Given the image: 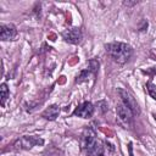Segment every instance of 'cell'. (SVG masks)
Wrapping results in <instances>:
<instances>
[{
	"mask_svg": "<svg viewBox=\"0 0 156 156\" xmlns=\"http://www.w3.org/2000/svg\"><path fill=\"white\" fill-rule=\"evenodd\" d=\"M87 155L88 156H105V152H104V146L99 141V140H95L93 141L87 149Z\"/></svg>",
	"mask_w": 156,
	"mask_h": 156,
	"instance_id": "9",
	"label": "cell"
},
{
	"mask_svg": "<svg viewBox=\"0 0 156 156\" xmlns=\"http://www.w3.org/2000/svg\"><path fill=\"white\" fill-rule=\"evenodd\" d=\"M96 134H95V130L94 128L90 126V127H87L82 134V141H80V145H82V149H87L93 141L96 140Z\"/></svg>",
	"mask_w": 156,
	"mask_h": 156,
	"instance_id": "8",
	"label": "cell"
},
{
	"mask_svg": "<svg viewBox=\"0 0 156 156\" xmlns=\"http://www.w3.org/2000/svg\"><path fill=\"white\" fill-rule=\"evenodd\" d=\"M94 110H95V107L90 101H84L78 107H76V110L73 111L72 115L82 117V118H90L94 113Z\"/></svg>",
	"mask_w": 156,
	"mask_h": 156,
	"instance_id": "5",
	"label": "cell"
},
{
	"mask_svg": "<svg viewBox=\"0 0 156 156\" xmlns=\"http://www.w3.org/2000/svg\"><path fill=\"white\" fill-rule=\"evenodd\" d=\"M154 117H155V119H156V115H154Z\"/></svg>",
	"mask_w": 156,
	"mask_h": 156,
	"instance_id": "17",
	"label": "cell"
},
{
	"mask_svg": "<svg viewBox=\"0 0 156 156\" xmlns=\"http://www.w3.org/2000/svg\"><path fill=\"white\" fill-rule=\"evenodd\" d=\"M146 90H147V93H149V95L154 99V100H156V85L151 82V80H149L147 83H146Z\"/></svg>",
	"mask_w": 156,
	"mask_h": 156,
	"instance_id": "13",
	"label": "cell"
},
{
	"mask_svg": "<svg viewBox=\"0 0 156 156\" xmlns=\"http://www.w3.org/2000/svg\"><path fill=\"white\" fill-rule=\"evenodd\" d=\"M9 88H7V85L5 84V83H2L1 84V106L4 107L5 106V104H6V100L9 99Z\"/></svg>",
	"mask_w": 156,
	"mask_h": 156,
	"instance_id": "12",
	"label": "cell"
},
{
	"mask_svg": "<svg viewBox=\"0 0 156 156\" xmlns=\"http://www.w3.org/2000/svg\"><path fill=\"white\" fill-rule=\"evenodd\" d=\"M95 76L94 73H93V71L90 69V68H85V69H83V71H80V73L77 76V79H76V83H83V82H85V80H88L89 79V77L90 76Z\"/></svg>",
	"mask_w": 156,
	"mask_h": 156,
	"instance_id": "11",
	"label": "cell"
},
{
	"mask_svg": "<svg viewBox=\"0 0 156 156\" xmlns=\"http://www.w3.org/2000/svg\"><path fill=\"white\" fill-rule=\"evenodd\" d=\"M128 150H129V156H134L133 155V147H132V143L128 144Z\"/></svg>",
	"mask_w": 156,
	"mask_h": 156,
	"instance_id": "16",
	"label": "cell"
},
{
	"mask_svg": "<svg viewBox=\"0 0 156 156\" xmlns=\"http://www.w3.org/2000/svg\"><path fill=\"white\" fill-rule=\"evenodd\" d=\"M0 37H1V40H4V41L15 40V38L17 37V28L12 23L1 24L0 26Z\"/></svg>",
	"mask_w": 156,
	"mask_h": 156,
	"instance_id": "7",
	"label": "cell"
},
{
	"mask_svg": "<svg viewBox=\"0 0 156 156\" xmlns=\"http://www.w3.org/2000/svg\"><path fill=\"white\" fill-rule=\"evenodd\" d=\"M34 12H35V16H37V17H39V16H40V4H37V5H35Z\"/></svg>",
	"mask_w": 156,
	"mask_h": 156,
	"instance_id": "14",
	"label": "cell"
},
{
	"mask_svg": "<svg viewBox=\"0 0 156 156\" xmlns=\"http://www.w3.org/2000/svg\"><path fill=\"white\" fill-rule=\"evenodd\" d=\"M62 38L65 41H67L69 44H79L83 39V33L77 27L67 28L62 32Z\"/></svg>",
	"mask_w": 156,
	"mask_h": 156,
	"instance_id": "4",
	"label": "cell"
},
{
	"mask_svg": "<svg viewBox=\"0 0 156 156\" xmlns=\"http://www.w3.org/2000/svg\"><path fill=\"white\" fill-rule=\"evenodd\" d=\"M44 144V139L37 135H24L18 138L13 144V149L15 150H29L35 145H43Z\"/></svg>",
	"mask_w": 156,
	"mask_h": 156,
	"instance_id": "2",
	"label": "cell"
},
{
	"mask_svg": "<svg viewBox=\"0 0 156 156\" xmlns=\"http://www.w3.org/2000/svg\"><path fill=\"white\" fill-rule=\"evenodd\" d=\"M118 94H119V96L122 99V102L133 112L134 116L135 115H140V107H139L135 98L128 90H126L123 88H118Z\"/></svg>",
	"mask_w": 156,
	"mask_h": 156,
	"instance_id": "3",
	"label": "cell"
},
{
	"mask_svg": "<svg viewBox=\"0 0 156 156\" xmlns=\"http://www.w3.org/2000/svg\"><path fill=\"white\" fill-rule=\"evenodd\" d=\"M116 112H117V117L119 118V121L124 124V126H129L132 123V119H133V112L123 104H118L117 107H116Z\"/></svg>",
	"mask_w": 156,
	"mask_h": 156,
	"instance_id": "6",
	"label": "cell"
},
{
	"mask_svg": "<svg viewBox=\"0 0 156 156\" xmlns=\"http://www.w3.org/2000/svg\"><path fill=\"white\" fill-rule=\"evenodd\" d=\"M105 50L108 54V56L119 65H124L126 62H128V60L130 58L133 54L132 46L126 43H121V41H112V43L106 44Z\"/></svg>",
	"mask_w": 156,
	"mask_h": 156,
	"instance_id": "1",
	"label": "cell"
},
{
	"mask_svg": "<svg viewBox=\"0 0 156 156\" xmlns=\"http://www.w3.org/2000/svg\"><path fill=\"white\" fill-rule=\"evenodd\" d=\"M146 28H147V21H143V24H141V27H139V30L144 32V30H146Z\"/></svg>",
	"mask_w": 156,
	"mask_h": 156,
	"instance_id": "15",
	"label": "cell"
},
{
	"mask_svg": "<svg viewBox=\"0 0 156 156\" xmlns=\"http://www.w3.org/2000/svg\"><path fill=\"white\" fill-rule=\"evenodd\" d=\"M58 113H60V107H58V105H51V106H49L45 111H43L41 117L45 118V119H48V121H55V119L57 118Z\"/></svg>",
	"mask_w": 156,
	"mask_h": 156,
	"instance_id": "10",
	"label": "cell"
}]
</instances>
